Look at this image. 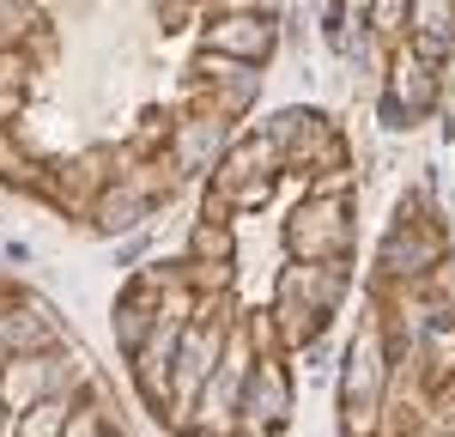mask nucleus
I'll return each mask as SVG.
<instances>
[{
  "mask_svg": "<svg viewBox=\"0 0 455 437\" xmlns=\"http://www.w3.org/2000/svg\"><path fill=\"white\" fill-rule=\"evenodd\" d=\"M450 6H455V0H419V25H425V36H431V43L450 31Z\"/></svg>",
  "mask_w": 455,
  "mask_h": 437,
  "instance_id": "f257e3e1",
  "label": "nucleus"
}]
</instances>
